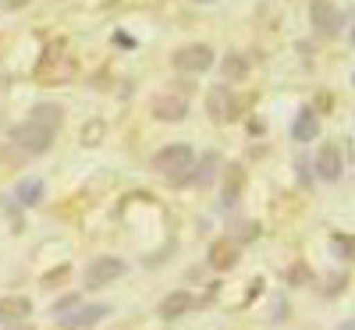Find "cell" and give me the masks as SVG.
<instances>
[{
  "label": "cell",
  "mask_w": 355,
  "mask_h": 330,
  "mask_svg": "<svg viewBox=\"0 0 355 330\" xmlns=\"http://www.w3.org/2000/svg\"><path fill=\"white\" fill-rule=\"evenodd\" d=\"M192 164H196V153H192V146H185V142H171V146H164V149L153 153V171L171 177L174 185H189Z\"/></svg>",
  "instance_id": "1"
},
{
  "label": "cell",
  "mask_w": 355,
  "mask_h": 330,
  "mask_svg": "<svg viewBox=\"0 0 355 330\" xmlns=\"http://www.w3.org/2000/svg\"><path fill=\"white\" fill-rule=\"evenodd\" d=\"M75 68H78V61L71 57V50H68L61 40H57V43L46 46V53H43V61H40L36 75H40L43 82H64V78L75 75Z\"/></svg>",
  "instance_id": "2"
},
{
  "label": "cell",
  "mask_w": 355,
  "mask_h": 330,
  "mask_svg": "<svg viewBox=\"0 0 355 330\" xmlns=\"http://www.w3.org/2000/svg\"><path fill=\"white\" fill-rule=\"evenodd\" d=\"M53 135H57V132H50V128H43V125H36V121H21V125L11 132L15 146L21 149V153H28V157H43L46 149L53 146Z\"/></svg>",
  "instance_id": "3"
},
{
  "label": "cell",
  "mask_w": 355,
  "mask_h": 330,
  "mask_svg": "<svg viewBox=\"0 0 355 330\" xmlns=\"http://www.w3.org/2000/svg\"><path fill=\"white\" fill-rule=\"evenodd\" d=\"M171 64H174V71H182V75H202V71L214 68V50L206 46V43L182 46V50H174Z\"/></svg>",
  "instance_id": "4"
},
{
  "label": "cell",
  "mask_w": 355,
  "mask_h": 330,
  "mask_svg": "<svg viewBox=\"0 0 355 330\" xmlns=\"http://www.w3.org/2000/svg\"><path fill=\"white\" fill-rule=\"evenodd\" d=\"M125 270H128L125 259H117V256H96L93 263L85 266V277H82V281H85V288H93V291H96V288L114 284L117 277L125 274Z\"/></svg>",
  "instance_id": "5"
},
{
  "label": "cell",
  "mask_w": 355,
  "mask_h": 330,
  "mask_svg": "<svg viewBox=\"0 0 355 330\" xmlns=\"http://www.w3.org/2000/svg\"><path fill=\"white\" fill-rule=\"evenodd\" d=\"M234 110H239V100L227 85H214L210 93H206V114L214 117V121H231Z\"/></svg>",
  "instance_id": "6"
},
{
  "label": "cell",
  "mask_w": 355,
  "mask_h": 330,
  "mask_svg": "<svg viewBox=\"0 0 355 330\" xmlns=\"http://www.w3.org/2000/svg\"><path fill=\"white\" fill-rule=\"evenodd\" d=\"M309 18H313V28L323 36H334L341 28V8H334L331 0H313L309 4Z\"/></svg>",
  "instance_id": "7"
},
{
  "label": "cell",
  "mask_w": 355,
  "mask_h": 330,
  "mask_svg": "<svg viewBox=\"0 0 355 330\" xmlns=\"http://www.w3.org/2000/svg\"><path fill=\"white\" fill-rule=\"evenodd\" d=\"M341 149L334 142L327 146H320V153H316V174H320V182H338L341 177Z\"/></svg>",
  "instance_id": "8"
},
{
  "label": "cell",
  "mask_w": 355,
  "mask_h": 330,
  "mask_svg": "<svg viewBox=\"0 0 355 330\" xmlns=\"http://www.w3.org/2000/svg\"><path fill=\"white\" fill-rule=\"evenodd\" d=\"M185 114H189V100L178 93H164L153 100V117H160V121H182Z\"/></svg>",
  "instance_id": "9"
},
{
  "label": "cell",
  "mask_w": 355,
  "mask_h": 330,
  "mask_svg": "<svg viewBox=\"0 0 355 330\" xmlns=\"http://www.w3.org/2000/svg\"><path fill=\"white\" fill-rule=\"evenodd\" d=\"M107 316V306H78V309H71L68 316H61V323L68 327V330H89V327H96L100 320Z\"/></svg>",
  "instance_id": "10"
},
{
  "label": "cell",
  "mask_w": 355,
  "mask_h": 330,
  "mask_svg": "<svg viewBox=\"0 0 355 330\" xmlns=\"http://www.w3.org/2000/svg\"><path fill=\"white\" fill-rule=\"evenodd\" d=\"M28 313H33L28 298H21V295L0 298V323H21V320H28Z\"/></svg>",
  "instance_id": "11"
},
{
  "label": "cell",
  "mask_w": 355,
  "mask_h": 330,
  "mask_svg": "<svg viewBox=\"0 0 355 330\" xmlns=\"http://www.w3.org/2000/svg\"><path fill=\"white\" fill-rule=\"evenodd\" d=\"M192 306H196L192 291H171L164 302H160V316H164V320H178V316H185Z\"/></svg>",
  "instance_id": "12"
},
{
  "label": "cell",
  "mask_w": 355,
  "mask_h": 330,
  "mask_svg": "<svg viewBox=\"0 0 355 330\" xmlns=\"http://www.w3.org/2000/svg\"><path fill=\"white\" fill-rule=\"evenodd\" d=\"M316 135H320L316 110H299V117H295V125H291V139L295 142H313Z\"/></svg>",
  "instance_id": "13"
},
{
  "label": "cell",
  "mask_w": 355,
  "mask_h": 330,
  "mask_svg": "<svg viewBox=\"0 0 355 330\" xmlns=\"http://www.w3.org/2000/svg\"><path fill=\"white\" fill-rule=\"evenodd\" d=\"M28 121H36V125H43V128L57 132V128L64 125V110L57 107V103H36V107H33V114H28Z\"/></svg>",
  "instance_id": "14"
},
{
  "label": "cell",
  "mask_w": 355,
  "mask_h": 330,
  "mask_svg": "<svg viewBox=\"0 0 355 330\" xmlns=\"http://www.w3.org/2000/svg\"><path fill=\"white\" fill-rule=\"evenodd\" d=\"M214 174H217V153H206V157H199L196 164H192V171H189V185H210L214 182Z\"/></svg>",
  "instance_id": "15"
},
{
  "label": "cell",
  "mask_w": 355,
  "mask_h": 330,
  "mask_svg": "<svg viewBox=\"0 0 355 330\" xmlns=\"http://www.w3.org/2000/svg\"><path fill=\"white\" fill-rule=\"evenodd\" d=\"M252 64H249V57L245 53H224V61H220V75L227 82H239V78H249Z\"/></svg>",
  "instance_id": "16"
},
{
  "label": "cell",
  "mask_w": 355,
  "mask_h": 330,
  "mask_svg": "<svg viewBox=\"0 0 355 330\" xmlns=\"http://www.w3.org/2000/svg\"><path fill=\"white\" fill-rule=\"evenodd\" d=\"M234 263H239V245H234V242H217L210 249V266L220 270V274H224V270H231Z\"/></svg>",
  "instance_id": "17"
},
{
  "label": "cell",
  "mask_w": 355,
  "mask_h": 330,
  "mask_svg": "<svg viewBox=\"0 0 355 330\" xmlns=\"http://www.w3.org/2000/svg\"><path fill=\"white\" fill-rule=\"evenodd\" d=\"M43 192H46V185L40 182V177H25V182H18V189H15V199L21 206H36V202H43Z\"/></svg>",
  "instance_id": "18"
},
{
  "label": "cell",
  "mask_w": 355,
  "mask_h": 330,
  "mask_svg": "<svg viewBox=\"0 0 355 330\" xmlns=\"http://www.w3.org/2000/svg\"><path fill=\"white\" fill-rule=\"evenodd\" d=\"M103 128H107L103 121H89V125H85V135H82V142H85V146H96V142L103 139Z\"/></svg>",
  "instance_id": "19"
},
{
  "label": "cell",
  "mask_w": 355,
  "mask_h": 330,
  "mask_svg": "<svg viewBox=\"0 0 355 330\" xmlns=\"http://www.w3.org/2000/svg\"><path fill=\"white\" fill-rule=\"evenodd\" d=\"M78 306H82V298H78V295H68V298H61V302L53 306V316H68V313L78 309Z\"/></svg>",
  "instance_id": "20"
},
{
  "label": "cell",
  "mask_w": 355,
  "mask_h": 330,
  "mask_svg": "<svg viewBox=\"0 0 355 330\" xmlns=\"http://www.w3.org/2000/svg\"><path fill=\"white\" fill-rule=\"evenodd\" d=\"M64 277H68V266H61V270H53V274H46L43 284H46V288H50V284H61Z\"/></svg>",
  "instance_id": "21"
},
{
  "label": "cell",
  "mask_w": 355,
  "mask_h": 330,
  "mask_svg": "<svg viewBox=\"0 0 355 330\" xmlns=\"http://www.w3.org/2000/svg\"><path fill=\"white\" fill-rule=\"evenodd\" d=\"M8 330H33V327H28V323L21 320V323H8Z\"/></svg>",
  "instance_id": "22"
},
{
  "label": "cell",
  "mask_w": 355,
  "mask_h": 330,
  "mask_svg": "<svg viewBox=\"0 0 355 330\" xmlns=\"http://www.w3.org/2000/svg\"><path fill=\"white\" fill-rule=\"evenodd\" d=\"M4 4H8V8H25L28 0H4Z\"/></svg>",
  "instance_id": "23"
},
{
  "label": "cell",
  "mask_w": 355,
  "mask_h": 330,
  "mask_svg": "<svg viewBox=\"0 0 355 330\" xmlns=\"http://www.w3.org/2000/svg\"><path fill=\"white\" fill-rule=\"evenodd\" d=\"M338 330H355V320H345V323H341Z\"/></svg>",
  "instance_id": "24"
},
{
  "label": "cell",
  "mask_w": 355,
  "mask_h": 330,
  "mask_svg": "<svg viewBox=\"0 0 355 330\" xmlns=\"http://www.w3.org/2000/svg\"><path fill=\"white\" fill-rule=\"evenodd\" d=\"M196 4H214V0H196Z\"/></svg>",
  "instance_id": "25"
},
{
  "label": "cell",
  "mask_w": 355,
  "mask_h": 330,
  "mask_svg": "<svg viewBox=\"0 0 355 330\" xmlns=\"http://www.w3.org/2000/svg\"><path fill=\"white\" fill-rule=\"evenodd\" d=\"M352 82H355V78H352Z\"/></svg>",
  "instance_id": "26"
}]
</instances>
